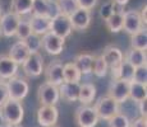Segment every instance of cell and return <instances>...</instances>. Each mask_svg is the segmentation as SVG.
Returning a JSON list of instances; mask_svg holds the SVG:
<instances>
[{
  "instance_id": "6da1fadb",
  "label": "cell",
  "mask_w": 147,
  "mask_h": 127,
  "mask_svg": "<svg viewBox=\"0 0 147 127\" xmlns=\"http://www.w3.org/2000/svg\"><path fill=\"white\" fill-rule=\"evenodd\" d=\"M1 114L7 125H19L24 117V108L22 102L8 99L1 106Z\"/></svg>"
},
{
  "instance_id": "7a4b0ae2",
  "label": "cell",
  "mask_w": 147,
  "mask_h": 127,
  "mask_svg": "<svg viewBox=\"0 0 147 127\" xmlns=\"http://www.w3.org/2000/svg\"><path fill=\"white\" fill-rule=\"evenodd\" d=\"M96 113H97L98 120H105L109 121L110 118H113L115 114L120 113V104L118 102H115L113 98H110L109 95H104L97 99V102L94 106Z\"/></svg>"
},
{
  "instance_id": "3957f363",
  "label": "cell",
  "mask_w": 147,
  "mask_h": 127,
  "mask_svg": "<svg viewBox=\"0 0 147 127\" xmlns=\"http://www.w3.org/2000/svg\"><path fill=\"white\" fill-rule=\"evenodd\" d=\"M5 86L8 90V97H9V99L13 100H23L30 92L28 83L19 76H14V78L9 79L5 83Z\"/></svg>"
},
{
  "instance_id": "277c9868",
  "label": "cell",
  "mask_w": 147,
  "mask_h": 127,
  "mask_svg": "<svg viewBox=\"0 0 147 127\" xmlns=\"http://www.w3.org/2000/svg\"><path fill=\"white\" fill-rule=\"evenodd\" d=\"M74 120L80 127H96L98 117L95 108L91 106H81L76 109Z\"/></svg>"
},
{
  "instance_id": "5b68a950",
  "label": "cell",
  "mask_w": 147,
  "mask_h": 127,
  "mask_svg": "<svg viewBox=\"0 0 147 127\" xmlns=\"http://www.w3.org/2000/svg\"><path fill=\"white\" fill-rule=\"evenodd\" d=\"M37 98L41 106H56L60 99L58 86L49 83H42L37 89Z\"/></svg>"
},
{
  "instance_id": "8992f818",
  "label": "cell",
  "mask_w": 147,
  "mask_h": 127,
  "mask_svg": "<svg viewBox=\"0 0 147 127\" xmlns=\"http://www.w3.org/2000/svg\"><path fill=\"white\" fill-rule=\"evenodd\" d=\"M23 72L28 78H38L44 72V57L40 52L30 53L27 60L22 64Z\"/></svg>"
},
{
  "instance_id": "52a82bcc",
  "label": "cell",
  "mask_w": 147,
  "mask_h": 127,
  "mask_svg": "<svg viewBox=\"0 0 147 127\" xmlns=\"http://www.w3.org/2000/svg\"><path fill=\"white\" fill-rule=\"evenodd\" d=\"M64 42H65V39L58 37L51 32H47L46 35L41 37V50L46 51L49 55L58 56L63 52Z\"/></svg>"
},
{
  "instance_id": "ba28073f",
  "label": "cell",
  "mask_w": 147,
  "mask_h": 127,
  "mask_svg": "<svg viewBox=\"0 0 147 127\" xmlns=\"http://www.w3.org/2000/svg\"><path fill=\"white\" fill-rule=\"evenodd\" d=\"M50 32L63 39L69 37L73 32V27H72V24H70L69 17L60 14V15L51 19V21H50Z\"/></svg>"
},
{
  "instance_id": "9c48e42d",
  "label": "cell",
  "mask_w": 147,
  "mask_h": 127,
  "mask_svg": "<svg viewBox=\"0 0 147 127\" xmlns=\"http://www.w3.org/2000/svg\"><path fill=\"white\" fill-rule=\"evenodd\" d=\"M63 66L64 64L61 60H54L47 64V66L44 69V74L46 78V83L53 84L55 86H59L64 81L63 78Z\"/></svg>"
},
{
  "instance_id": "30bf717a",
  "label": "cell",
  "mask_w": 147,
  "mask_h": 127,
  "mask_svg": "<svg viewBox=\"0 0 147 127\" xmlns=\"http://www.w3.org/2000/svg\"><path fill=\"white\" fill-rule=\"evenodd\" d=\"M143 29V23L138 10H127L123 17V29L128 35H134Z\"/></svg>"
},
{
  "instance_id": "8fae6325",
  "label": "cell",
  "mask_w": 147,
  "mask_h": 127,
  "mask_svg": "<svg viewBox=\"0 0 147 127\" xmlns=\"http://www.w3.org/2000/svg\"><path fill=\"white\" fill-rule=\"evenodd\" d=\"M59 120V111L56 106H41L37 111V122L42 127L56 126Z\"/></svg>"
},
{
  "instance_id": "7c38bea8",
  "label": "cell",
  "mask_w": 147,
  "mask_h": 127,
  "mask_svg": "<svg viewBox=\"0 0 147 127\" xmlns=\"http://www.w3.org/2000/svg\"><path fill=\"white\" fill-rule=\"evenodd\" d=\"M109 95L110 98H113L118 103H124L129 98V83L128 81L120 80H111L109 85Z\"/></svg>"
},
{
  "instance_id": "4fadbf2b",
  "label": "cell",
  "mask_w": 147,
  "mask_h": 127,
  "mask_svg": "<svg viewBox=\"0 0 147 127\" xmlns=\"http://www.w3.org/2000/svg\"><path fill=\"white\" fill-rule=\"evenodd\" d=\"M19 19H21V17H18L13 12L3 13L1 18H0V35L4 36V37L16 36V31L17 27H18Z\"/></svg>"
},
{
  "instance_id": "5bb4252c",
  "label": "cell",
  "mask_w": 147,
  "mask_h": 127,
  "mask_svg": "<svg viewBox=\"0 0 147 127\" xmlns=\"http://www.w3.org/2000/svg\"><path fill=\"white\" fill-rule=\"evenodd\" d=\"M91 12L78 8L72 15H69V21L74 31H86L91 24Z\"/></svg>"
},
{
  "instance_id": "9a60e30c",
  "label": "cell",
  "mask_w": 147,
  "mask_h": 127,
  "mask_svg": "<svg viewBox=\"0 0 147 127\" xmlns=\"http://www.w3.org/2000/svg\"><path fill=\"white\" fill-rule=\"evenodd\" d=\"M18 66L8 55H0V79L4 81L17 76Z\"/></svg>"
},
{
  "instance_id": "2e32d148",
  "label": "cell",
  "mask_w": 147,
  "mask_h": 127,
  "mask_svg": "<svg viewBox=\"0 0 147 127\" xmlns=\"http://www.w3.org/2000/svg\"><path fill=\"white\" fill-rule=\"evenodd\" d=\"M101 56H102V59L105 60L106 65L110 67V69L120 65L124 60L123 51L117 46H106L105 49H104V52Z\"/></svg>"
},
{
  "instance_id": "e0dca14e",
  "label": "cell",
  "mask_w": 147,
  "mask_h": 127,
  "mask_svg": "<svg viewBox=\"0 0 147 127\" xmlns=\"http://www.w3.org/2000/svg\"><path fill=\"white\" fill-rule=\"evenodd\" d=\"M80 86H81V83H67V81H63V83L58 86L60 98H63V99L67 102L78 100Z\"/></svg>"
},
{
  "instance_id": "ac0fdd59",
  "label": "cell",
  "mask_w": 147,
  "mask_h": 127,
  "mask_svg": "<svg viewBox=\"0 0 147 127\" xmlns=\"http://www.w3.org/2000/svg\"><path fill=\"white\" fill-rule=\"evenodd\" d=\"M8 56H9L17 65H22L27 60L28 56H30V51H28L27 46L24 45L23 41H17L16 43L10 47Z\"/></svg>"
},
{
  "instance_id": "d6986e66",
  "label": "cell",
  "mask_w": 147,
  "mask_h": 127,
  "mask_svg": "<svg viewBox=\"0 0 147 127\" xmlns=\"http://www.w3.org/2000/svg\"><path fill=\"white\" fill-rule=\"evenodd\" d=\"M30 25L31 31L33 35H37L42 37L44 35H46L47 32H50V19L46 17H30Z\"/></svg>"
},
{
  "instance_id": "ffe728a7",
  "label": "cell",
  "mask_w": 147,
  "mask_h": 127,
  "mask_svg": "<svg viewBox=\"0 0 147 127\" xmlns=\"http://www.w3.org/2000/svg\"><path fill=\"white\" fill-rule=\"evenodd\" d=\"M123 17H124V9L121 7H119L117 9L115 8L114 13L109 17L105 21L106 28L110 31L111 33H118L123 29Z\"/></svg>"
},
{
  "instance_id": "44dd1931",
  "label": "cell",
  "mask_w": 147,
  "mask_h": 127,
  "mask_svg": "<svg viewBox=\"0 0 147 127\" xmlns=\"http://www.w3.org/2000/svg\"><path fill=\"white\" fill-rule=\"evenodd\" d=\"M95 56L91 53H80L76 56L73 64L77 66V69L80 70L82 75H87L90 72H92V66H94Z\"/></svg>"
},
{
  "instance_id": "7402d4cb",
  "label": "cell",
  "mask_w": 147,
  "mask_h": 127,
  "mask_svg": "<svg viewBox=\"0 0 147 127\" xmlns=\"http://www.w3.org/2000/svg\"><path fill=\"white\" fill-rule=\"evenodd\" d=\"M96 97V86L91 83H83L80 86V95L78 100L82 103V106H88L91 102H94Z\"/></svg>"
},
{
  "instance_id": "603a6c76",
  "label": "cell",
  "mask_w": 147,
  "mask_h": 127,
  "mask_svg": "<svg viewBox=\"0 0 147 127\" xmlns=\"http://www.w3.org/2000/svg\"><path fill=\"white\" fill-rule=\"evenodd\" d=\"M124 60L129 63L133 67L146 66V51L131 49L124 56Z\"/></svg>"
},
{
  "instance_id": "cb8c5ba5",
  "label": "cell",
  "mask_w": 147,
  "mask_h": 127,
  "mask_svg": "<svg viewBox=\"0 0 147 127\" xmlns=\"http://www.w3.org/2000/svg\"><path fill=\"white\" fill-rule=\"evenodd\" d=\"M33 0H12L10 1V12L17 14L18 17H26L31 14Z\"/></svg>"
},
{
  "instance_id": "d4e9b609",
  "label": "cell",
  "mask_w": 147,
  "mask_h": 127,
  "mask_svg": "<svg viewBox=\"0 0 147 127\" xmlns=\"http://www.w3.org/2000/svg\"><path fill=\"white\" fill-rule=\"evenodd\" d=\"M129 98L133 102L138 103L141 100L147 99V89L146 85L140 83H136V81H129Z\"/></svg>"
},
{
  "instance_id": "484cf974",
  "label": "cell",
  "mask_w": 147,
  "mask_h": 127,
  "mask_svg": "<svg viewBox=\"0 0 147 127\" xmlns=\"http://www.w3.org/2000/svg\"><path fill=\"white\" fill-rule=\"evenodd\" d=\"M63 78L67 83H80L82 74L73 63H67L63 66Z\"/></svg>"
},
{
  "instance_id": "4316f807",
  "label": "cell",
  "mask_w": 147,
  "mask_h": 127,
  "mask_svg": "<svg viewBox=\"0 0 147 127\" xmlns=\"http://www.w3.org/2000/svg\"><path fill=\"white\" fill-rule=\"evenodd\" d=\"M131 46L132 49L146 51L147 49V31L146 28L141 29L140 32L131 36Z\"/></svg>"
},
{
  "instance_id": "83f0119b",
  "label": "cell",
  "mask_w": 147,
  "mask_h": 127,
  "mask_svg": "<svg viewBox=\"0 0 147 127\" xmlns=\"http://www.w3.org/2000/svg\"><path fill=\"white\" fill-rule=\"evenodd\" d=\"M31 33H32V31H31L30 21L24 19V18H21L19 19L18 27H17V31H16V36H17V38H18V41H24Z\"/></svg>"
},
{
  "instance_id": "f1b7e54d",
  "label": "cell",
  "mask_w": 147,
  "mask_h": 127,
  "mask_svg": "<svg viewBox=\"0 0 147 127\" xmlns=\"http://www.w3.org/2000/svg\"><path fill=\"white\" fill-rule=\"evenodd\" d=\"M59 5V9H60V13L63 15H72L76 10L78 9V5L76 0H56Z\"/></svg>"
},
{
  "instance_id": "f546056e",
  "label": "cell",
  "mask_w": 147,
  "mask_h": 127,
  "mask_svg": "<svg viewBox=\"0 0 147 127\" xmlns=\"http://www.w3.org/2000/svg\"><path fill=\"white\" fill-rule=\"evenodd\" d=\"M24 45L27 46L30 53H37L41 51V37L37 35H33L31 33L28 37L24 39Z\"/></svg>"
},
{
  "instance_id": "4dcf8cb0",
  "label": "cell",
  "mask_w": 147,
  "mask_h": 127,
  "mask_svg": "<svg viewBox=\"0 0 147 127\" xmlns=\"http://www.w3.org/2000/svg\"><path fill=\"white\" fill-rule=\"evenodd\" d=\"M107 70H109V66L106 65L105 60L102 59V56H97L95 57V61H94V66H92V71L94 74L97 76V78H104L106 74H107Z\"/></svg>"
},
{
  "instance_id": "1f68e13d",
  "label": "cell",
  "mask_w": 147,
  "mask_h": 127,
  "mask_svg": "<svg viewBox=\"0 0 147 127\" xmlns=\"http://www.w3.org/2000/svg\"><path fill=\"white\" fill-rule=\"evenodd\" d=\"M31 14H32L33 17H46L47 18L46 0H33Z\"/></svg>"
},
{
  "instance_id": "d6a6232c",
  "label": "cell",
  "mask_w": 147,
  "mask_h": 127,
  "mask_svg": "<svg viewBox=\"0 0 147 127\" xmlns=\"http://www.w3.org/2000/svg\"><path fill=\"white\" fill-rule=\"evenodd\" d=\"M131 126V121L123 113L115 114L113 118L109 120V127H129Z\"/></svg>"
},
{
  "instance_id": "836d02e7",
  "label": "cell",
  "mask_w": 147,
  "mask_h": 127,
  "mask_svg": "<svg viewBox=\"0 0 147 127\" xmlns=\"http://www.w3.org/2000/svg\"><path fill=\"white\" fill-rule=\"evenodd\" d=\"M46 5H47V18L50 21L61 14L56 0H46Z\"/></svg>"
},
{
  "instance_id": "e575fe53",
  "label": "cell",
  "mask_w": 147,
  "mask_h": 127,
  "mask_svg": "<svg viewBox=\"0 0 147 127\" xmlns=\"http://www.w3.org/2000/svg\"><path fill=\"white\" fill-rule=\"evenodd\" d=\"M133 81L146 85L147 84V69H146V66L136 67L134 69V75H133Z\"/></svg>"
},
{
  "instance_id": "d590c367",
  "label": "cell",
  "mask_w": 147,
  "mask_h": 127,
  "mask_svg": "<svg viewBox=\"0 0 147 127\" xmlns=\"http://www.w3.org/2000/svg\"><path fill=\"white\" fill-rule=\"evenodd\" d=\"M114 10H115V4L113 1L104 3L100 8V17L104 19V21H106V19L114 13Z\"/></svg>"
},
{
  "instance_id": "8d00e7d4",
  "label": "cell",
  "mask_w": 147,
  "mask_h": 127,
  "mask_svg": "<svg viewBox=\"0 0 147 127\" xmlns=\"http://www.w3.org/2000/svg\"><path fill=\"white\" fill-rule=\"evenodd\" d=\"M77 1V5L80 9H84V10H90L94 9V8L97 5L98 0H76Z\"/></svg>"
},
{
  "instance_id": "74e56055",
  "label": "cell",
  "mask_w": 147,
  "mask_h": 127,
  "mask_svg": "<svg viewBox=\"0 0 147 127\" xmlns=\"http://www.w3.org/2000/svg\"><path fill=\"white\" fill-rule=\"evenodd\" d=\"M8 99H9V97H8V90H7V86H5V83L3 81V83L0 84V107Z\"/></svg>"
},
{
  "instance_id": "f35d334b",
  "label": "cell",
  "mask_w": 147,
  "mask_h": 127,
  "mask_svg": "<svg viewBox=\"0 0 147 127\" xmlns=\"http://www.w3.org/2000/svg\"><path fill=\"white\" fill-rule=\"evenodd\" d=\"M138 109H140V113H141V117H145L146 118V114H147V100H141L138 102Z\"/></svg>"
},
{
  "instance_id": "ab89813d",
  "label": "cell",
  "mask_w": 147,
  "mask_h": 127,
  "mask_svg": "<svg viewBox=\"0 0 147 127\" xmlns=\"http://www.w3.org/2000/svg\"><path fill=\"white\" fill-rule=\"evenodd\" d=\"M129 127H147L146 125V118L145 117H140L137 120H134L133 122H131Z\"/></svg>"
},
{
  "instance_id": "60d3db41",
  "label": "cell",
  "mask_w": 147,
  "mask_h": 127,
  "mask_svg": "<svg viewBox=\"0 0 147 127\" xmlns=\"http://www.w3.org/2000/svg\"><path fill=\"white\" fill-rule=\"evenodd\" d=\"M138 12H140V15H141V19H142V23H143V25H146V22H147V18H146L147 8H146V5H143L142 9L138 10Z\"/></svg>"
},
{
  "instance_id": "b9f144b4",
  "label": "cell",
  "mask_w": 147,
  "mask_h": 127,
  "mask_svg": "<svg viewBox=\"0 0 147 127\" xmlns=\"http://www.w3.org/2000/svg\"><path fill=\"white\" fill-rule=\"evenodd\" d=\"M113 3H114V4H117L118 7H121V8H123L124 5L128 4L129 0H113Z\"/></svg>"
},
{
  "instance_id": "7bdbcfd3",
  "label": "cell",
  "mask_w": 147,
  "mask_h": 127,
  "mask_svg": "<svg viewBox=\"0 0 147 127\" xmlns=\"http://www.w3.org/2000/svg\"><path fill=\"white\" fill-rule=\"evenodd\" d=\"M5 126H7V123H5V121H4V117H3L1 112H0V127H5Z\"/></svg>"
},
{
  "instance_id": "ee69618b",
  "label": "cell",
  "mask_w": 147,
  "mask_h": 127,
  "mask_svg": "<svg viewBox=\"0 0 147 127\" xmlns=\"http://www.w3.org/2000/svg\"><path fill=\"white\" fill-rule=\"evenodd\" d=\"M1 15H3V4L0 1V18H1Z\"/></svg>"
},
{
  "instance_id": "f6af8a7d",
  "label": "cell",
  "mask_w": 147,
  "mask_h": 127,
  "mask_svg": "<svg viewBox=\"0 0 147 127\" xmlns=\"http://www.w3.org/2000/svg\"><path fill=\"white\" fill-rule=\"evenodd\" d=\"M5 127H21L19 125H7Z\"/></svg>"
},
{
  "instance_id": "bcb514c9",
  "label": "cell",
  "mask_w": 147,
  "mask_h": 127,
  "mask_svg": "<svg viewBox=\"0 0 147 127\" xmlns=\"http://www.w3.org/2000/svg\"><path fill=\"white\" fill-rule=\"evenodd\" d=\"M3 83V80H1V79H0V84H1Z\"/></svg>"
},
{
  "instance_id": "7dc6e473",
  "label": "cell",
  "mask_w": 147,
  "mask_h": 127,
  "mask_svg": "<svg viewBox=\"0 0 147 127\" xmlns=\"http://www.w3.org/2000/svg\"><path fill=\"white\" fill-rule=\"evenodd\" d=\"M53 127H59V126H53Z\"/></svg>"
}]
</instances>
